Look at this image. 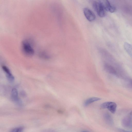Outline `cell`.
Returning a JSON list of instances; mask_svg holds the SVG:
<instances>
[{"mask_svg": "<svg viewBox=\"0 0 132 132\" xmlns=\"http://www.w3.org/2000/svg\"><path fill=\"white\" fill-rule=\"evenodd\" d=\"M92 6L94 9L97 12L99 16L103 17L105 16V10L101 1H93L92 3Z\"/></svg>", "mask_w": 132, "mask_h": 132, "instance_id": "6da1fadb", "label": "cell"}, {"mask_svg": "<svg viewBox=\"0 0 132 132\" xmlns=\"http://www.w3.org/2000/svg\"><path fill=\"white\" fill-rule=\"evenodd\" d=\"M22 46V51L25 55L30 56L34 54V50L28 42L26 41L23 42Z\"/></svg>", "mask_w": 132, "mask_h": 132, "instance_id": "7a4b0ae2", "label": "cell"}, {"mask_svg": "<svg viewBox=\"0 0 132 132\" xmlns=\"http://www.w3.org/2000/svg\"><path fill=\"white\" fill-rule=\"evenodd\" d=\"M100 106L101 108L107 109L112 113H114L116 110L117 105L114 102H107L102 104Z\"/></svg>", "mask_w": 132, "mask_h": 132, "instance_id": "3957f363", "label": "cell"}, {"mask_svg": "<svg viewBox=\"0 0 132 132\" xmlns=\"http://www.w3.org/2000/svg\"><path fill=\"white\" fill-rule=\"evenodd\" d=\"M122 123L125 127L132 128V111L122 119Z\"/></svg>", "mask_w": 132, "mask_h": 132, "instance_id": "277c9868", "label": "cell"}, {"mask_svg": "<svg viewBox=\"0 0 132 132\" xmlns=\"http://www.w3.org/2000/svg\"><path fill=\"white\" fill-rule=\"evenodd\" d=\"M83 12L86 18L89 21H93L95 19L96 16L94 13L89 9L85 8Z\"/></svg>", "mask_w": 132, "mask_h": 132, "instance_id": "5b68a950", "label": "cell"}, {"mask_svg": "<svg viewBox=\"0 0 132 132\" xmlns=\"http://www.w3.org/2000/svg\"><path fill=\"white\" fill-rule=\"evenodd\" d=\"M2 68L9 81L10 82H13L14 80V77L9 68L5 65H2Z\"/></svg>", "mask_w": 132, "mask_h": 132, "instance_id": "8992f818", "label": "cell"}, {"mask_svg": "<svg viewBox=\"0 0 132 132\" xmlns=\"http://www.w3.org/2000/svg\"><path fill=\"white\" fill-rule=\"evenodd\" d=\"M105 10L107 11L113 13L115 11V8L112 6L108 0L101 1Z\"/></svg>", "mask_w": 132, "mask_h": 132, "instance_id": "52a82bcc", "label": "cell"}, {"mask_svg": "<svg viewBox=\"0 0 132 132\" xmlns=\"http://www.w3.org/2000/svg\"><path fill=\"white\" fill-rule=\"evenodd\" d=\"M11 98L14 102L18 103L19 101L18 93V90L16 88H13L11 90Z\"/></svg>", "mask_w": 132, "mask_h": 132, "instance_id": "ba28073f", "label": "cell"}, {"mask_svg": "<svg viewBox=\"0 0 132 132\" xmlns=\"http://www.w3.org/2000/svg\"><path fill=\"white\" fill-rule=\"evenodd\" d=\"M101 99L98 97H92L87 99L84 102V105L85 106L88 105L90 104L101 100Z\"/></svg>", "mask_w": 132, "mask_h": 132, "instance_id": "9c48e42d", "label": "cell"}, {"mask_svg": "<svg viewBox=\"0 0 132 132\" xmlns=\"http://www.w3.org/2000/svg\"><path fill=\"white\" fill-rule=\"evenodd\" d=\"M104 118L106 123L110 125H112L113 123V118L109 113H106L104 115Z\"/></svg>", "mask_w": 132, "mask_h": 132, "instance_id": "30bf717a", "label": "cell"}, {"mask_svg": "<svg viewBox=\"0 0 132 132\" xmlns=\"http://www.w3.org/2000/svg\"><path fill=\"white\" fill-rule=\"evenodd\" d=\"M124 47L126 52L132 58V45L127 43L126 42L124 43Z\"/></svg>", "mask_w": 132, "mask_h": 132, "instance_id": "8fae6325", "label": "cell"}, {"mask_svg": "<svg viewBox=\"0 0 132 132\" xmlns=\"http://www.w3.org/2000/svg\"><path fill=\"white\" fill-rule=\"evenodd\" d=\"M104 67L105 70L108 72L113 74L116 73V71L114 68L109 64H104Z\"/></svg>", "mask_w": 132, "mask_h": 132, "instance_id": "7c38bea8", "label": "cell"}, {"mask_svg": "<svg viewBox=\"0 0 132 132\" xmlns=\"http://www.w3.org/2000/svg\"><path fill=\"white\" fill-rule=\"evenodd\" d=\"M24 128L22 127H17L12 129L10 132H23Z\"/></svg>", "mask_w": 132, "mask_h": 132, "instance_id": "4fadbf2b", "label": "cell"}, {"mask_svg": "<svg viewBox=\"0 0 132 132\" xmlns=\"http://www.w3.org/2000/svg\"><path fill=\"white\" fill-rule=\"evenodd\" d=\"M119 131L120 132H130L126 130H125L122 129H118Z\"/></svg>", "mask_w": 132, "mask_h": 132, "instance_id": "5bb4252c", "label": "cell"}, {"mask_svg": "<svg viewBox=\"0 0 132 132\" xmlns=\"http://www.w3.org/2000/svg\"><path fill=\"white\" fill-rule=\"evenodd\" d=\"M88 132L86 131H83V132Z\"/></svg>", "mask_w": 132, "mask_h": 132, "instance_id": "9a60e30c", "label": "cell"}]
</instances>
